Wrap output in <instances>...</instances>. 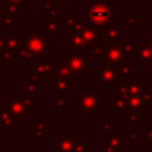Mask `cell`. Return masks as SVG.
I'll list each match as a JSON object with an SVG mask.
<instances>
[{
  "instance_id": "obj_26",
  "label": "cell",
  "mask_w": 152,
  "mask_h": 152,
  "mask_svg": "<svg viewBox=\"0 0 152 152\" xmlns=\"http://www.w3.org/2000/svg\"><path fill=\"white\" fill-rule=\"evenodd\" d=\"M134 63L135 60H129V59H124L118 67V72L121 80H129L134 79Z\"/></svg>"
},
{
  "instance_id": "obj_17",
  "label": "cell",
  "mask_w": 152,
  "mask_h": 152,
  "mask_svg": "<svg viewBox=\"0 0 152 152\" xmlns=\"http://www.w3.org/2000/svg\"><path fill=\"white\" fill-rule=\"evenodd\" d=\"M19 127V121L12 118L8 110L0 108V132L1 134H12L13 129Z\"/></svg>"
},
{
  "instance_id": "obj_13",
  "label": "cell",
  "mask_w": 152,
  "mask_h": 152,
  "mask_svg": "<svg viewBox=\"0 0 152 152\" xmlns=\"http://www.w3.org/2000/svg\"><path fill=\"white\" fill-rule=\"evenodd\" d=\"M124 145L136 147L140 144V126L139 121H128V131L123 134Z\"/></svg>"
},
{
  "instance_id": "obj_1",
  "label": "cell",
  "mask_w": 152,
  "mask_h": 152,
  "mask_svg": "<svg viewBox=\"0 0 152 152\" xmlns=\"http://www.w3.org/2000/svg\"><path fill=\"white\" fill-rule=\"evenodd\" d=\"M48 47H50L48 40L43 32H34L27 29L21 36L18 58L21 61H31L32 59L48 58Z\"/></svg>"
},
{
  "instance_id": "obj_3",
  "label": "cell",
  "mask_w": 152,
  "mask_h": 152,
  "mask_svg": "<svg viewBox=\"0 0 152 152\" xmlns=\"http://www.w3.org/2000/svg\"><path fill=\"white\" fill-rule=\"evenodd\" d=\"M60 60L66 64V67L71 72L72 79L83 80L87 74L92 71V61L88 59L86 52L79 51H67L60 56Z\"/></svg>"
},
{
  "instance_id": "obj_33",
  "label": "cell",
  "mask_w": 152,
  "mask_h": 152,
  "mask_svg": "<svg viewBox=\"0 0 152 152\" xmlns=\"http://www.w3.org/2000/svg\"><path fill=\"white\" fill-rule=\"evenodd\" d=\"M72 152H92V147L89 144H87L86 140L80 137V139L75 143L74 148H72Z\"/></svg>"
},
{
  "instance_id": "obj_38",
  "label": "cell",
  "mask_w": 152,
  "mask_h": 152,
  "mask_svg": "<svg viewBox=\"0 0 152 152\" xmlns=\"http://www.w3.org/2000/svg\"><path fill=\"white\" fill-rule=\"evenodd\" d=\"M145 144L148 147H152V127L147 128V131H145Z\"/></svg>"
},
{
  "instance_id": "obj_47",
  "label": "cell",
  "mask_w": 152,
  "mask_h": 152,
  "mask_svg": "<svg viewBox=\"0 0 152 152\" xmlns=\"http://www.w3.org/2000/svg\"><path fill=\"white\" fill-rule=\"evenodd\" d=\"M0 1H3V0H0Z\"/></svg>"
},
{
  "instance_id": "obj_36",
  "label": "cell",
  "mask_w": 152,
  "mask_h": 152,
  "mask_svg": "<svg viewBox=\"0 0 152 152\" xmlns=\"http://www.w3.org/2000/svg\"><path fill=\"white\" fill-rule=\"evenodd\" d=\"M137 43H120V47L126 56H134Z\"/></svg>"
},
{
  "instance_id": "obj_44",
  "label": "cell",
  "mask_w": 152,
  "mask_h": 152,
  "mask_svg": "<svg viewBox=\"0 0 152 152\" xmlns=\"http://www.w3.org/2000/svg\"><path fill=\"white\" fill-rule=\"evenodd\" d=\"M145 1V4L148 5V7H152V0H144Z\"/></svg>"
},
{
  "instance_id": "obj_18",
  "label": "cell",
  "mask_w": 152,
  "mask_h": 152,
  "mask_svg": "<svg viewBox=\"0 0 152 152\" xmlns=\"http://www.w3.org/2000/svg\"><path fill=\"white\" fill-rule=\"evenodd\" d=\"M43 89V79L34 75L32 72L24 74V92L35 94L40 92Z\"/></svg>"
},
{
  "instance_id": "obj_42",
  "label": "cell",
  "mask_w": 152,
  "mask_h": 152,
  "mask_svg": "<svg viewBox=\"0 0 152 152\" xmlns=\"http://www.w3.org/2000/svg\"><path fill=\"white\" fill-rule=\"evenodd\" d=\"M5 16V10H4V5H3V3L0 1V19H3Z\"/></svg>"
},
{
  "instance_id": "obj_11",
  "label": "cell",
  "mask_w": 152,
  "mask_h": 152,
  "mask_svg": "<svg viewBox=\"0 0 152 152\" xmlns=\"http://www.w3.org/2000/svg\"><path fill=\"white\" fill-rule=\"evenodd\" d=\"M80 139L79 134H56L55 147L56 152H72L75 143Z\"/></svg>"
},
{
  "instance_id": "obj_2",
  "label": "cell",
  "mask_w": 152,
  "mask_h": 152,
  "mask_svg": "<svg viewBox=\"0 0 152 152\" xmlns=\"http://www.w3.org/2000/svg\"><path fill=\"white\" fill-rule=\"evenodd\" d=\"M86 20L87 23L103 29L116 23V7L108 1L92 0L86 5Z\"/></svg>"
},
{
  "instance_id": "obj_5",
  "label": "cell",
  "mask_w": 152,
  "mask_h": 152,
  "mask_svg": "<svg viewBox=\"0 0 152 152\" xmlns=\"http://www.w3.org/2000/svg\"><path fill=\"white\" fill-rule=\"evenodd\" d=\"M97 79L96 83L104 89L105 92H115L118 84L120 83V76L118 72V67L111 66V64H104L97 67Z\"/></svg>"
},
{
  "instance_id": "obj_23",
  "label": "cell",
  "mask_w": 152,
  "mask_h": 152,
  "mask_svg": "<svg viewBox=\"0 0 152 152\" xmlns=\"http://www.w3.org/2000/svg\"><path fill=\"white\" fill-rule=\"evenodd\" d=\"M60 5L55 0H44V7H43V16L50 19L61 20L60 16Z\"/></svg>"
},
{
  "instance_id": "obj_40",
  "label": "cell",
  "mask_w": 152,
  "mask_h": 152,
  "mask_svg": "<svg viewBox=\"0 0 152 152\" xmlns=\"http://www.w3.org/2000/svg\"><path fill=\"white\" fill-rule=\"evenodd\" d=\"M55 1L58 3L60 7H64V5H66V7H71L75 0H55Z\"/></svg>"
},
{
  "instance_id": "obj_4",
  "label": "cell",
  "mask_w": 152,
  "mask_h": 152,
  "mask_svg": "<svg viewBox=\"0 0 152 152\" xmlns=\"http://www.w3.org/2000/svg\"><path fill=\"white\" fill-rule=\"evenodd\" d=\"M104 107V100L100 95L91 91H80L77 96L72 99V108L79 115H97Z\"/></svg>"
},
{
  "instance_id": "obj_25",
  "label": "cell",
  "mask_w": 152,
  "mask_h": 152,
  "mask_svg": "<svg viewBox=\"0 0 152 152\" xmlns=\"http://www.w3.org/2000/svg\"><path fill=\"white\" fill-rule=\"evenodd\" d=\"M21 42V36H19V32L15 29H7V35H5V50L10 51H19Z\"/></svg>"
},
{
  "instance_id": "obj_30",
  "label": "cell",
  "mask_w": 152,
  "mask_h": 152,
  "mask_svg": "<svg viewBox=\"0 0 152 152\" xmlns=\"http://www.w3.org/2000/svg\"><path fill=\"white\" fill-rule=\"evenodd\" d=\"M52 67H53V75L52 76H59V77H72L69 69L66 67V64L61 60H56L52 61ZM51 76V77H52Z\"/></svg>"
},
{
  "instance_id": "obj_43",
  "label": "cell",
  "mask_w": 152,
  "mask_h": 152,
  "mask_svg": "<svg viewBox=\"0 0 152 152\" xmlns=\"http://www.w3.org/2000/svg\"><path fill=\"white\" fill-rule=\"evenodd\" d=\"M147 23H152V10L150 11V12H147Z\"/></svg>"
},
{
  "instance_id": "obj_19",
  "label": "cell",
  "mask_w": 152,
  "mask_h": 152,
  "mask_svg": "<svg viewBox=\"0 0 152 152\" xmlns=\"http://www.w3.org/2000/svg\"><path fill=\"white\" fill-rule=\"evenodd\" d=\"M121 24H111V26L103 28V36L107 40L108 44H120L121 43Z\"/></svg>"
},
{
  "instance_id": "obj_34",
  "label": "cell",
  "mask_w": 152,
  "mask_h": 152,
  "mask_svg": "<svg viewBox=\"0 0 152 152\" xmlns=\"http://www.w3.org/2000/svg\"><path fill=\"white\" fill-rule=\"evenodd\" d=\"M139 21H140L139 19L135 18L134 12H129L128 15H127V18H124V19H123L121 24L127 26V27H128V29H134V28H135V26H136V24H139Z\"/></svg>"
},
{
  "instance_id": "obj_6",
  "label": "cell",
  "mask_w": 152,
  "mask_h": 152,
  "mask_svg": "<svg viewBox=\"0 0 152 152\" xmlns=\"http://www.w3.org/2000/svg\"><path fill=\"white\" fill-rule=\"evenodd\" d=\"M8 112L12 115V118L16 121H23L27 116L31 113V110L27 105L24 97H16V96H8L5 99Z\"/></svg>"
},
{
  "instance_id": "obj_39",
  "label": "cell",
  "mask_w": 152,
  "mask_h": 152,
  "mask_svg": "<svg viewBox=\"0 0 152 152\" xmlns=\"http://www.w3.org/2000/svg\"><path fill=\"white\" fill-rule=\"evenodd\" d=\"M142 97H143V100H144L145 104H148V103H152V94H151L150 91H144V92H143Z\"/></svg>"
},
{
  "instance_id": "obj_8",
  "label": "cell",
  "mask_w": 152,
  "mask_h": 152,
  "mask_svg": "<svg viewBox=\"0 0 152 152\" xmlns=\"http://www.w3.org/2000/svg\"><path fill=\"white\" fill-rule=\"evenodd\" d=\"M29 68L34 75L42 77L43 80L44 79H50L51 76L53 75V67H52V61L48 58L44 59H32L31 63H29Z\"/></svg>"
},
{
  "instance_id": "obj_32",
  "label": "cell",
  "mask_w": 152,
  "mask_h": 152,
  "mask_svg": "<svg viewBox=\"0 0 152 152\" xmlns=\"http://www.w3.org/2000/svg\"><path fill=\"white\" fill-rule=\"evenodd\" d=\"M55 108L56 110H66L67 105V92H55Z\"/></svg>"
},
{
  "instance_id": "obj_9",
  "label": "cell",
  "mask_w": 152,
  "mask_h": 152,
  "mask_svg": "<svg viewBox=\"0 0 152 152\" xmlns=\"http://www.w3.org/2000/svg\"><path fill=\"white\" fill-rule=\"evenodd\" d=\"M124 59H126V55H124L120 44H108L104 48V53H103V63L104 64L119 66Z\"/></svg>"
},
{
  "instance_id": "obj_14",
  "label": "cell",
  "mask_w": 152,
  "mask_h": 152,
  "mask_svg": "<svg viewBox=\"0 0 152 152\" xmlns=\"http://www.w3.org/2000/svg\"><path fill=\"white\" fill-rule=\"evenodd\" d=\"M127 104H128V113L127 115H135L139 118L145 115V105L147 104L144 103L140 95H129L127 97Z\"/></svg>"
},
{
  "instance_id": "obj_29",
  "label": "cell",
  "mask_w": 152,
  "mask_h": 152,
  "mask_svg": "<svg viewBox=\"0 0 152 152\" xmlns=\"http://www.w3.org/2000/svg\"><path fill=\"white\" fill-rule=\"evenodd\" d=\"M79 19H80L79 12H68L66 19H61V29H63V31L74 29V27L79 21Z\"/></svg>"
},
{
  "instance_id": "obj_27",
  "label": "cell",
  "mask_w": 152,
  "mask_h": 152,
  "mask_svg": "<svg viewBox=\"0 0 152 152\" xmlns=\"http://www.w3.org/2000/svg\"><path fill=\"white\" fill-rule=\"evenodd\" d=\"M115 129H116V124L112 120H100L96 124V132L104 135V136L105 135L115 134Z\"/></svg>"
},
{
  "instance_id": "obj_21",
  "label": "cell",
  "mask_w": 152,
  "mask_h": 152,
  "mask_svg": "<svg viewBox=\"0 0 152 152\" xmlns=\"http://www.w3.org/2000/svg\"><path fill=\"white\" fill-rule=\"evenodd\" d=\"M108 45L107 40L103 42H97L95 44L89 45L86 51V55L91 61H103V53H104V48Z\"/></svg>"
},
{
  "instance_id": "obj_28",
  "label": "cell",
  "mask_w": 152,
  "mask_h": 152,
  "mask_svg": "<svg viewBox=\"0 0 152 152\" xmlns=\"http://www.w3.org/2000/svg\"><path fill=\"white\" fill-rule=\"evenodd\" d=\"M16 60H19L16 51L4 50L0 53V64H1L3 67H11Z\"/></svg>"
},
{
  "instance_id": "obj_45",
  "label": "cell",
  "mask_w": 152,
  "mask_h": 152,
  "mask_svg": "<svg viewBox=\"0 0 152 152\" xmlns=\"http://www.w3.org/2000/svg\"><path fill=\"white\" fill-rule=\"evenodd\" d=\"M136 152H144V151H136Z\"/></svg>"
},
{
  "instance_id": "obj_20",
  "label": "cell",
  "mask_w": 152,
  "mask_h": 152,
  "mask_svg": "<svg viewBox=\"0 0 152 152\" xmlns=\"http://www.w3.org/2000/svg\"><path fill=\"white\" fill-rule=\"evenodd\" d=\"M61 20L56 19H50L43 16V34L45 36H53L59 37L61 35Z\"/></svg>"
},
{
  "instance_id": "obj_41",
  "label": "cell",
  "mask_w": 152,
  "mask_h": 152,
  "mask_svg": "<svg viewBox=\"0 0 152 152\" xmlns=\"http://www.w3.org/2000/svg\"><path fill=\"white\" fill-rule=\"evenodd\" d=\"M5 50V36H1V32H0V53Z\"/></svg>"
},
{
  "instance_id": "obj_7",
  "label": "cell",
  "mask_w": 152,
  "mask_h": 152,
  "mask_svg": "<svg viewBox=\"0 0 152 152\" xmlns=\"http://www.w3.org/2000/svg\"><path fill=\"white\" fill-rule=\"evenodd\" d=\"M29 137L32 140H48L50 139V128L47 121L42 115H37L35 120L29 124Z\"/></svg>"
},
{
  "instance_id": "obj_46",
  "label": "cell",
  "mask_w": 152,
  "mask_h": 152,
  "mask_svg": "<svg viewBox=\"0 0 152 152\" xmlns=\"http://www.w3.org/2000/svg\"><path fill=\"white\" fill-rule=\"evenodd\" d=\"M0 80H1V76H0Z\"/></svg>"
},
{
  "instance_id": "obj_24",
  "label": "cell",
  "mask_w": 152,
  "mask_h": 152,
  "mask_svg": "<svg viewBox=\"0 0 152 152\" xmlns=\"http://www.w3.org/2000/svg\"><path fill=\"white\" fill-rule=\"evenodd\" d=\"M110 108L115 111L116 115L124 116L128 113V104H127V97H110Z\"/></svg>"
},
{
  "instance_id": "obj_35",
  "label": "cell",
  "mask_w": 152,
  "mask_h": 152,
  "mask_svg": "<svg viewBox=\"0 0 152 152\" xmlns=\"http://www.w3.org/2000/svg\"><path fill=\"white\" fill-rule=\"evenodd\" d=\"M24 100H26L27 105L29 107V110H36L37 108V97L35 94H28V92H24Z\"/></svg>"
},
{
  "instance_id": "obj_16",
  "label": "cell",
  "mask_w": 152,
  "mask_h": 152,
  "mask_svg": "<svg viewBox=\"0 0 152 152\" xmlns=\"http://www.w3.org/2000/svg\"><path fill=\"white\" fill-rule=\"evenodd\" d=\"M67 51H79V52L87 51V44L77 31L74 29L67 31Z\"/></svg>"
},
{
  "instance_id": "obj_15",
  "label": "cell",
  "mask_w": 152,
  "mask_h": 152,
  "mask_svg": "<svg viewBox=\"0 0 152 152\" xmlns=\"http://www.w3.org/2000/svg\"><path fill=\"white\" fill-rule=\"evenodd\" d=\"M124 147L123 134L105 135L103 142V152H121Z\"/></svg>"
},
{
  "instance_id": "obj_10",
  "label": "cell",
  "mask_w": 152,
  "mask_h": 152,
  "mask_svg": "<svg viewBox=\"0 0 152 152\" xmlns=\"http://www.w3.org/2000/svg\"><path fill=\"white\" fill-rule=\"evenodd\" d=\"M134 60L142 67H152V45L148 42L137 43L134 53Z\"/></svg>"
},
{
  "instance_id": "obj_12",
  "label": "cell",
  "mask_w": 152,
  "mask_h": 152,
  "mask_svg": "<svg viewBox=\"0 0 152 152\" xmlns=\"http://www.w3.org/2000/svg\"><path fill=\"white\" fill-rule=\"evenodd\" d=\"M48 89L52 92H69L74 89V79L52 76L48 79Z\"/></svg>"
},
{
  "instance_id": "obj_37",
  "label": "cell",
  "mask_w": 152,
  "mask_h": 152,
  "mask_svg": "<svg viewBox=\"0 0 152 152\" xmlns=\"http://www.w3.org/2000/svg\"><path fill=\"white\" fill-rule=\"evenodd\" d=\"M5 1H8L10 4L16 5L21 12H24V11H26V7H28V5L31 4V0H5Z\"/></svg>"
},
{
  "instance_id": "obj_31",
  "label": "cell",
  "mask_w": 152,
  "mask_h": 152,
  "mask_svg": "<svg viewBox=\"0 0 152 152\" xmlns=\"http://www.w3.org/2000/svg\"><path fill=\"white\" fill-rule=\"evenodd\" d=\"M19 21L18 19V13H5V16L1 19V24H0V29L7 31L11 29L13 26H16Z\"/></svg>"
},
{
  "instance_id": "obj_22",
  "label": "cell",
  "mask_w": 152,
  "mask_h": 152,
  "mask_svg": "<svg viewBox=\"0 0 152 152\" xmlns=\"http://www.w3.org/2000/svg\"><path fill=\"white\" fill-rule=\"evenodd\" d=\"M127 92L129 95H140L142 96L143 92L147 91V81L144 79H129V80H124Z\"/></svg>"
}]
</instances>
